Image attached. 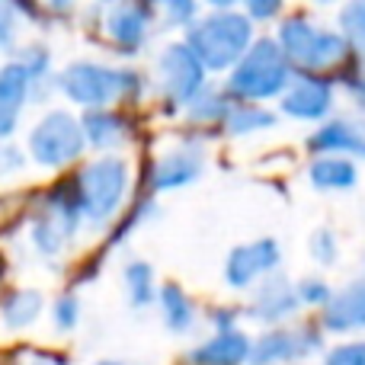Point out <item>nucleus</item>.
Returning <instances> with one entry per match:
<instances>
[{"label":"nucleus","mask_w":365,"mask_h":365,"mask_svg":"<svg viewBox=\"0 0 365 365\" xmlns=\"http://www.w3.org/2000/svg\"><path fill=\"white\" fill-rule=\"evenodd\" d=\"M282 45L272 38H259L244 51L227 77V93L237 100H269V96L285 93L292 81V68Z\"/></svg>","instance_id":"1"},{"label":"nucleus","mask_w":365,"mask_h":365,"mask_svg":"<svg viewBox=\"0 0 365 365\" xmlns=\"http://www.w3.org/2000/svg\"><path fill=\"white\" fill-rule=\"evenodd\" d=\"M250 38H253L250 19L225 10L189 26L186 45L195 51V58L208 71H225V68H234L244 58V51L250 48Z\"/></svg>","instance_id":"2"},{"label":"nucleus","mask_w":365,"mask_h":365,"mask_svg":"<svg viewBox=\"0 0 365 365\" xmlns=\"http://www.w3.org/2000/svg\"><path fill=\"white\" fill-rule=\"evenodd\" d=\"M77 202H81L83 221L103 225L119 212L122 199L128 192V164L122 158H100L81 170L74 182Z\"/></svg>","instance_id":"3"},{"label":"nucleus","mask_w":365,"mask_h":365,"mask_svg":"<svg viewBox=\"0 0 365 365\" xmlns=\"http://www.w3.org/2000/svg\"><path fill=\"white\" fill-rule=\"evenodd\" d=\"M58 87L77 106L106 109L113 100L132 96L138 90V77H135V71H115L93 61H77L64 68V74L58 77Z\"/></svg>","instance_id":"4"},{"label":"nucleus","mask_w":365,"mask_h":365,"mask_svg":"<svg viewBox=\"0 0 365 365\" xmlns=\"http://www.w3.org/2000/svg\"><path fill=\"white\" fill-rule=\"evenodd\" d=\"M279 45H282L285 58H289L292 64H298V68H304V71H314V74L340 64L349 48V42L343 36L317 29L308 19H298V16L282 23V29H279Z\"/></svg>","instance_id":"5"},{"label":"nucleus","mask_w":365,"mask_h":365,"mask_svg":"<svg viewBox=\"0 0 365 365\" xmlns=\"http://www.w3.org/2000/svg\"><path fill=\"white\" fill-rule=\"evenodd\" d=\"M87 148V132L83 122L74 119L64 109H51L38 119V125L29 132V154L42 167H68Z\"/></svg>","instance_id":"6"},{"label":"nucleus","mask_w":365,"mask_h":365,"mask_svg":"<svg viewBox=\"0 0 365 365\" xmlns=\"http://www.w3.org/2000/svg\"><path fill=\"white\" fill-rule=\"evenodd\" d=\"M81 221L83 212L81 202H77V189L58 186L45 199V205L36 212V218H32V247L38 253H45V257H58L74 240Z\"/></svg>","instance_id":"7"},{"label":"nucleus","mask_w":365,"mask_h":365,"mask_svg":"<svg viewBox=\"0 0 365 365\" xmlns=\"http://www.w3.org/2000/svg\"><path fill=\"white\" fill-rule=\"evenodd\" d=\"M160 90L173 106H189L202 87H205V64L195 58L189 45H167L158 58Z\"/></svg>","instance_id":"8"},{"label":"nucleus","mask_w":365,"mask_h":365,"mask_svg":"<svg viewBox=\"0 0 365 365\" xmlns=\"http://www.w3.org/2000/svg\"><path fill=\"white\" fill-rule=\"evenodd\" d=\"M282 263V247L272 237H259L250 244H240L227 253L225 259V282L231 289H250V285L263 282L266 276L279 269Z\"/></svg>","instance_id":"9"},{"label":"nucleus","mask_w":365,"mask_h":365,"mask_svg":"<svg viewBox=\"0 0 365 365\" xmlns=\"http://www.w3.org/2000/svg\"><path fill=\"white\" fill-rule=\"evenodd\" d=\"M321 349V334L308 324L302 327H276L253 340L250 346V362L247 365H292L304 356Z\"/></svg>","instance_id":"10"},{"label":"nucleus","mask_w":365,"mask_h":365,"mask_svg":"<svg viewBox=\"0 0 365 365\" xmlns=\"http://www.w3.org/2000/svg\"><path fill=\"white\" fill-rule=\"evenodd\" d=\"M151 4L154 0H115L109 6L106 32L119 51H138L148 38V26H151Z\"/></svg>","instance_id":"11"},{"label":"nucleus","mask_w":365,"mask_h":365,"mask_svg":"<svg viewBox=\"0 0 365 365\" xmlns=\"http://www.w3.org/2000/svg\"><path fill=\"white\" fill-rule=\"evenodd\" d=\"M298 304H302L298 289L285 276H276V272H272V276H266L263 282L257 285L247 311H250V317L259 324H279V321L295 314Z\"/></svg>","instance_id":"12"},{"label":"nucleus","mask_w":365,"mask_h":365,"mask_svg":"<svg viewBox=\"0 0 365 365\" xmlns=\"http://www.w3.org/2000/svg\"><path fill=\"white\" fill-rule=\"evenodd\" d=\"M334 106V90L324 77H298L295 83H289L282 93V113L292 119L317 122L330 113Z\"/></svg>","instance_id":"13"},{"label":"nucleus","mask_w":365,"mask_h":365,"mask_svg":"<svg viewBox=\"0 0 365 365\" xmlns=\"http://www.w3.org/2000/svg\"><path fill=\"white\" fill-rule=\"evenodd\" d=\"M250 346L253 340L247 334H240L237 327L218 330L212 340L199 343L186 353L189 365H247L250 362Z\"/></svg>","instance_id":"14"},{"label":"nucleus","mask_w":365,"mask_h":365,"mask_svg":"<svg viewBox=\"0 0 365 365\" xmlns=\"http://www.w3.org/2000/svg\"><path fill=\"white\" fill-rule=\"evenodd\" d=\"M321 324L330 334H356V330H365V279L349 282L346 289L334 292V298L324 304Z\"/></svg>","instance_id":"15"},{"label":"nucleus","mask_w":365,"mask_h":365,"mask_svg":"<svg viewBox=\"0 0 365 365\" xmlns=\"http://www.w3.org/2000/svg\"><path fill=\"white\" fill-rule=\"evenodd\" d=\"M202 167H205V158H202L199 148H173L164 158L154 164L151 173V186L158 192H170V189H182L189 182H195L202 177Z\"/></svg>","instance_id":"16"},{"label":"nucleus","mask_w":365,"mask_h":365,"mask_svg":"<svg viewBox=\"0 0 365 365\" xmlns=\"http://www.w3.org/2000/svg\"><path fill=\"white\" fill-rule=\"evenodd\" d=\"M32 77L19 61L0 68V141L10 138L19 125V113H23L26 100H29Z\"/></svg>","instance_id":"17"},{"label":"nucleus","mask_w":365,"mask_h":365,"mask_svg":"<svg viewBox=\"0 0 365 365\" xmlns=\"http://www.w3.org/2000/svg\"><path fill=\"white\" fill-rule=\"evenodd\" d=\"M317 154H356L365 158V119H334L308 138Z\"/></svg>","instance_id":"18"},{"label":"nucleus","mask_w":365,"mask_h":365,"mask_svg":"<svg viewBox=\"0 0 365 365\" xmlns=\"http://www.w3.org/2000/svg\"><path fill=\"white\" fill-rule=\"evenodd\" d=\"M308 180L321 192H346L359 182V170L349 158L343 154H321L314 164L308 167Z\"/></svg>","instance_id":"19"},{"label":"nucleus","mask_w":365,"mask_h":365,"mask_svg":"<svg viewBox=\"0 0 365 365\" xmlns=\"http://www.w3.org/2000/svg\"><path fill=\"white\" fill-rule=\"evenodd\" d=\"M83 132H87V145L109 151V148L125 141V119L109 113V109H90L83 115Z\"/></svg>","instance_id":"20"},{"label":"nucleus","mask_w":365,"mask_h":365,"mask_svg":"<svg viewBox=\"0 0 365 365\" xmlns=\"http://www.w3.org/2000/svg\"><path fill=\"white\" fill-rule=\"evenodd\" d=\"M160 311H164V324L173 334H189L195 327V304L189 302V295L180 285H164L158 292Z\"/></svg>","instance_id":"21"},{"label":"nucleus","mask_w":365,"mask_h":365,"mask_svg":"<svg viewBox=\"0 0 365 365\" xmlns=\"http://www.w3.org/2000/svg\"><path fill=\"white\" fill-rule=\"evenodd\" d=\"M42 308H45V298L36 289H19L4 302V324L10 330L32 327L38 321V314H42Z\"/></svg>","instance_id":"22"},{"label":"nucleus","mask_w":365,"mask_h":365,"mask_svg":"<svg viewBox=\"0 0 365 365\" xmlns=\"http://www.w3.org/2000/svg\"><path fill=\"white\" fill-rule=\"evenodd\" d=\"M122 282H125L128 302H132L135 308H145V304H151L154 298H158V289H154V269H151V263H145V259H132V263H125V269H122Z\"/></svg>","instance_id":"23"},{"label":"nucleus","mask_w":365,"mask_h":365,"mask_svg":"<svg viewBox=\"0 0 365 365\" xmlns=\"http://www.w3.org/2000/svg\"><path fill=\"white\" fill-rule=\"evenodd\" d=\"M272 125H276V115L259 106H231L225 115L227 135H253V132H263V128H272Z\"/></svg>","instance_id":"24"},{"label":"nucleus","mask_w":365,"mask_h":365,"mask_svg":"<svg viewBox=\"0 0 365 365\" xmlns=\"http://www.w3.org/2000/svg\"><path fill=\"white\" fill-rule=\"evenodd\" d=\"M227 109H231V103L225 100V93H215V90H205V87L189 103V115L195 122H225Z\"/></svg>","instance_id":"25"},{"label":"nucleus","mask_w":365,"mask_h":365,"mask_svg":"<svg viewBox=\"0 0 365 365\" xmlns=\"http://www.w3.org/2000/svg\"><path fill=\"white\" fill-rule=\"evenodd\" d=\"M343 38L365 58V0H349L340 13Z\"/></svg>","instance_id":"26"},{"label":"nucleus","mask_w":365,"mask_h":365,"mask_svg":"<svg viewBox=\"0 0 365 365\" xmlns=\"http://www.w3.org/2000/svg\"><path fill=\"white\" fill-rule=\"evenodd\" d=\"M308 253L317 266H334L336 257H340V240L330 227H317L308 240Z\"/></svg>","instance_id":"27"},{"label":"nucleus","mask_w":365,"mask_h":365,"mask_svg":"<svg viewBox=\"0 0 365 365\" xmlns=\"http://www.w3.org/2000/svg\"><path fill=\"white\" fill-rule=\"evenodd\" d=\"M51 317H55L58 330H74L77 321H81V302L77 295H61L55 304H51Z\"/></svg>","instance_id":"28"},{"label":"nucleus","mask_w":365,"mask_h":365,"mask_svg":"<svg viewBox=\"0 0 365 365\" xmlns=\"http://www.w3.org/2000/svg\"><path fill=\"white\" fill-rule=\"evenodd\" d=\"M298 289V298H302V304H327L330 298H334V292H330V285L324 282V279H317V276H308V279H302V282L295 285Z\"/></svg>","instance_id":"29"},{"label":"nucleus","mask_w":365,"mask_h":365,"mask_svg":"<svg viewBox=\"0 0 365 365\" xmlns=\"http://www.w3.org/2000/svg\"><path fill=\"white\" fill-rule=\"evenodd\" d=\"M154 4L164 13L167 26H186L195 16V0H154Z\"/></svg>","instance_id":"30"},{"label":"nucleus","mask_w":365,"mask_h":365,"mask_svg":"<svg viewBox=\"0 0 365 365\" xmlns=\"http://www.w3.org/2000/svg\"><path fill=\"white\" fill-rule=\"evenodd\" d=\"M324 365H365V340H353V343H340L327 353Z\"/></svg>","instance_id":"31"},{"label":"nucleus","mask_w":365,"mask_h":365,"mask_svg":"<svg viewBox=\"0 0 365 365\" xmlns=\"http://www.w3.org/2000/svg\"><path fill=\"white\" fill-rule=\"evenodd\" d=\"M48 51L42 48V45H29V48L23 51V55H19V64H23L26 71H29V77L32 81H38V77L45 74V71H48Z\"/></svg>","instance_id":"32"},{"label":"nucleus","mask_w":365,"mask_h":365,"mask_svg":"<svg viewBox=\"0 0 365 365\" xmlns=\"http://www.w3.org/2000/svg\"><path fill=\"white\" fill-rule=\"evenodd\" d=\"M13 26H16V6L10 0H0V48L13 38Z\"/></svg>","instance_id":"33"},{"label":"nucleus","mask_w":365,"mask_h":365,"mask_svg":"<svg viewBox=\"0 0 365 365\" xmlns=\"http://www.w3.org/2000/svg\"><path fill=\"white\" fill-rule=\"evenodd\" d=\"M19 167H23V154H19L16 148H10V145H0V177L16 173Z\"/></svg>","instance_id":"34"},{"label":"nucleus","mask_w":365,"mask_h":365,"mask_svg":"<svg viewBox=\"0 0 365 365\" xmlns=\"http://www.w3.org/2000/svg\"><path fill=\"white\" fill-rule=\"evenodd\" d=\"M244 4H247V10H250L253 19H269L272 13L282 6V0H244Z\"/></svg>","instance_id":"35"},{"label":"nucleus","mask_w":365,"mask_h":365,"mask_svg":"<svg viewBox=\"0 0 365 365\" xmlns=\"http://www.w3.org/2000/svg\"><path fill=\"white\" fill-rule=\"evenodd\" d=\"M349 93H353V100L359 103V106L365 109V77H359V81H353V87H349Z\"/></svg>","instance_id":"36"},{"label":"nucleus","mask_w":365,"mask_h":365,"mask_svg":"<svg viewBox=\"0 0 365 365\" xmlns=\"http://www.w3.org/2000/svg\"><path fill=\"white\" fill-rule=\"evenodd\" d=\"M45 4H48L51 10H71V6H74V0H45Z\"/></svg>","instance_id":"37"},{"label":"nucleus","mask_w":365,"mask_h":365,"mask_svg":"<svg viewBox=\"0 0 365 365\" xmlns=\"http://www.w3.org/2000/svg\"><path fill=\"white\" fill-rule=\"evenodd\" d=\"M205 4H212V6H221V10H227V6L237 4V0H205Z\"/></svg>","instance_id":"38"},{"label":"nucleus","mask_w":365,"mask_h":365,"mask_svg":"<svg viewBox=\"0 0 365 365\" xmlns=\"http://www.w3.org/2000/svg\"><path fill=\"white\" fill-rule=\"evenodd\" d=\"M29 365H64V362H58V359H45V356H42V359H36V362H29Z\"/></svg>","instance_id":"39"},{"label":"nucleus","mask_w":365,"mask_h":365,"mask_svg":"<svg viewBox=\"0 0 365 365\" xmlns=\"http://www.w3.org/2000/svg\"><path fill=\"white\" fill-rule=\"evenodd\" d=\"M96 365H122V362H96Z\"/></svg>","instance_id":"40"},{"label":"nucleus","mask_w":365,"mask_h":365,"mask_svg":"<svg viewBox=\"0 0 365 365\" xmlns=\"http://www.w3.org/2000/svg\"><path fill=\"white\" fill-rule=\"evenodd\" d=\"M317 4H330V0H317Z\"/></svg>","instance_id":"41"}]
</instances>
